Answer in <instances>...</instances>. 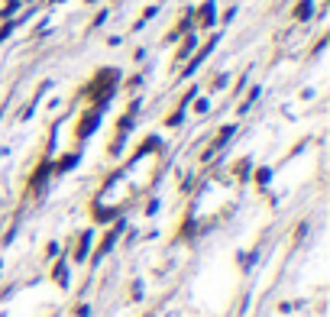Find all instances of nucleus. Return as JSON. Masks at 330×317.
Returning <instances> with one entry per match:
<instances>
[{
	"label": "nucleus",
	"instance_id": "nucleus-1",
	"mask_svg": "<svg viewBox=\"0 0 330 317\" xmlns=\"http://www.w3.org/2000/svg\"><path fill=\"white\" fill-rule=\"evenodd\" d=\"M191 16H194V26H198V29H211V26L217 23V4H214V0H204Z\"/></svg>",
	"mask_w": 330,
	"mask_h": 317
},
{
	"label": "nucleus",
	"instance_id": "nucleus-2",
	"mask_svg": "<svg viewBox=\"0 0 330 317\" xmlns=\"http://www.w3.org/2000/svg\"><path fill=\"white\" fill-rule=\"evenodd\" d=\"M311 13H314V0H298V7H295V20L308 23V20H311Z\"/></svg>",
	"mask_w": 330,
	"mask_h": 317
},
{
	"label": "nucleus",
	"instance_id": "nucleus-3",
	"mask_svg": "<svg viewBox=\"0 0 330 317\" xmlns=\"http://www.w3.org/2000/svg\"><path fill=\"white\" fill-rule=\"evenodd\" d=\"M194 46H198V36H194V33H188V36H185V42H182V49H178V58H188L191 52H194Z\"/></svg>",
	"mask_w": 330,
	"mask_h": 317
},
{
	"label": "nucleus",
	"instance_id": "nucleus-4",
	"mask_svg": "<svg viewBox=\"0 0 330 317\" xmlns=\"http://www.w3.org/2000/svg\"><path fill=\"white\" fill-rule=\"evenodd\" d=\"M104 23H107V10H101V13L94 16V26H104Z\"/></svg>",
	"mask_w": 330,
	"mask_h": 317
},
{
	"label": "nucleus",
	"instance_id": "nucleus-5",
	"mask_svg": "<svg viewBox=\"0 0 330 317\" xmlns=\"http://www.w3.org/2000/svg\"><path fill=\"white\" fill-rule=\"evenodd\" d=\"M87 4H97V0H87Z\"/></svg>",
	"mask_w": 330,
	"mask_h": 317
}]
</instances>
